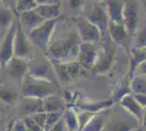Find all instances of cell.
<instances>
[{"instance_id": "obj_4", "label": "cell", "mask_w": 146, "mask_h": 131, "mask_svg": "<svg viewBox=\"0 0 146 131\" xmlns=\"http://www.w3.org/2000/svg\"><path fill=\"white\" fill-rule=\"evenodd\" d=\"M29 74L36 79L48 81L60 87L52 63L45 56V54H42V57H38L36 53L34 58L29 61Z\"/></svg>"}, {"instance_id": "obj_8", "label": "cell", "mask_w": 146, "mask_h": 131, "mask_svg": "<svg viewBox=\"0 0 146 131\" xmlns=\"http://www.w3.org/2000/svg\"><path fill=\"white\" fill-rule=\"evenodd\" d=\"M35 54L36 49L32 45L31 41L27 37V34L23 31L18 21V26L14 35V43H13V57L30 61L34 58Z\"/></svg>"}, {"instance_id": "obj_32", "label": "cell", "mask_w": 146, "mask_h": 131, "mask_svg": "<svg viewBox=\"0 0 146 131\" xmlns=\"http://www.w3.org/2000/svg\"><path fill=\"white\" fill-rule=\"evenodd\" d=\"M22 120L26 127V131H43V129L36 125V122L33 120L31 116H25L22 118Z\"/></svg>"}, {"instance_id": "obj_28", "label": "cell", "mask_w": 146, "mask_h": 131, "mask_svg": "<svg viewBox=\"0 0 146 131\" xmlns=\"http://www.w3.org/2000/svg\"><path fill=\"white\" fill-rule=\"evenodd\" d=\"M130 86L132 94H146V76H134Z\"/></svg>"}, {"instance_id": "obj_6", "label": "cell", "mask_w": 146, "mask_h": 131, "mask_svg": "<svg viewBox=\"0 0 146 131\" xmlns=\"http://www.w3.org/2000/svg\"><path fill=\"white\" fill-rule=\"evenodd\" d=\"M88 22L95 25L100 33L102 41L108 36V26H109V18L107 14V9L105 1H95L93 2L90 10L84 15Z\"/></svg>"}, {"instance_id": "obj_42", "label": "cell", "mask_w": 146, "mask_h": 131, "mask_svg": "<svg viewBox=\"0 0 146 131\" xmlns=\"http://www.w3.org/2000/svg\"><path fill=\"white\" fill-rule=\"evenodd\" d=\"M142 6H143L144 11H145V13H146V1H142Z\"/></svg>"}, {"instance_id": "obj_9", "label": "cell", "mask_w": 146, "mask_h": 131, "mask_svg": "<svg viewBox=\"0 0 146 131\" xmlns=\"http://www.w3.org/2000/svg\"><path fill=\"white\" fill-rule=\"evenodd\" d=\"M51 63H52V67H54V70H55L57 79H58V82L60 85L70 83L73 79L79 76L82 71V67L80 66V63L76 60L71 61V63L51 61Z\"/></svg>"}, {"instance_id": "obj_17", "label": "cell", "mask_w": 146, "mask_h": 131, "mask_svg": "<svg viewBox=\"0 0 146 131\" xmlns=\"http://www.w3.org/2000/svg\"><path fill=\"white\" fill-rule=\"evenodd\" d=\"M112 106H113V102L110 98L103 100H78L74 104L73 108H79L82 112L98 114L104 110H108Z\"/></svg>"}, {"instance_id": "obj_2", "label": "cell", "mask_w": 146, "mask_h": 131, "mask_svg": "<svg viewBox=\"0 0 146 131\" xmlns=\"http://www.w3.org/2000/svg\"><path fill=\"white\" fill-rule=\"evenodd\" d=\"M60 90L61 87L50 82L36 79L27 73L20 85V95L21 97H36L44 100L47 96L59 94Z\"/></svg>"}, {"instance_id": "obj_26", "label": "cell", "mask_w": 146, "mask_h": 131, "mask_svg": "<svg viewBox=\"0 0 146 131\" xmlns=\"http://www.w3.org/2000/svg\"><path fill=\"white\" fill-rule=\"evenodd\" d=\"M106 122V115L103 112L95 114L91 120L84 126V128L81 131H103Z\"/></svg>"}, {"instance_id": "obj_3", "label": "cell", "mask_w": 146, "mask_h": 131, "mask_svg": "<svg viewBox=\"0 0 146 131\" xmlns=\"http://www.w3.org/2000/svg\"><path fill=\"white\" fill-rule=\"evenodd\" d=\"M109 109L108 114L110 117L106 119L103 131H134L141 127L140 121L122 107L112 112L113 114H111Z\"/></svg>"}, {"instance_id": "obj_35", "label": "cell", "mask_w": 146, "mask_h": 131, "mask_svg": "<svg viewBox=\"0 0 146 131\" xmlns=\"http://www.w3.org/2000/svg\"><path fill=\"white\" fill-rule=\"evenodd\" d=\"M134 76H146V60L141 63L134 70L133 78ZM132 78V79H133Z\"/></svg>"}, {"instance_id": "obj_27", "label": "cell", "mask_w": 146, "mask_h": 131, "mask_svg": "<svg viewBox=\"0 0 146 131\" xmlns=\"http://www.w3.org/2000/svg\"><path fill=\"white\" fill-rule=\"evenodd\" d=\"M146 47V23L137 27L132 37V48H145Z\"/></svg>"}, {"instance_id": "obj_10", "label": "cell", "mask_w": 146, "mask_h": 131, "mask_svg": "<svg viewBox=\"0 0 146 131\" xmlns=\"http://www.w3.org/2000/svg\"><path fill=\"white\" fill-rule=\"evenodd\" d=\"M73 21L81 39V43L96 44L99 41H102V36L98 29L95 25L92 24L91 22H88L84 17H78Z\"/></svg>"}, {"instance_id": "obj_39", "label": "cell", "mask_w": 146, "mask_h": 131, "mask_svg": "<svg viewBox=\"0 0 146 131\" xmlns=\"http://www.w3.org/2000/svg\"><path fill=\"white\" fill-rule=\"evenodd\" d=\"M49 131H67V128H66V125L63 122V119L61 118L55 126H52Z\"/></svg>"}, {"instance_id": "obj_43", "label": "cell", "mask_w": 146, "mask_h": 131, "mask_svg": "<svg viewBox=\"0 0 146 131\" xmlns=\"http://www.w3.org/2000/svg\"><path fill=\"white\" fill-rule=\"evenodd\" d=\"M134 131H146L145 128H143V127H140V128H137L136 130H134Z\"/></svg>"}, {"instance_id": "obj_38", "label": "cell", "mask_w": 146, "mask_h": 131, "mask_svg": "<svg viewBox=\"0 0 146 131\" xmlns=\"http://www.w3.org/2000/svg\"><path fill=\"white\" fill-rule=\"evenodd\" d=\"M135 100L140 104L142 108L146 109V94H133Z\"/></svg>"}, {"instance_id": "obj_13", "label": "cell", "mask_w": 146, "mask_h": 131, "mask_svg": "<svg viewBox=\"0 0 146 131\" xmlns=\"http://www.w3.org/2000/svg\"><path fill=\"white\" fill-rule=\"evenodd\" d=\"M137 7H139L137 1H133V0L124 1V7L122 11V20H123V25L131 37H133L134 33L137 29V21H139Z\"/></svg>"}, {"instance_id": "obj_47", "label": "cell", "mask_w": 146, "mask_h": 131, "mask_svg": "<svg viewBox=\"0 0 146 131\" xmlns=\"http://www.w3.org/2000/svg\"><path fill=\"white\" fill-rule=\"evenodd\" d=\"M145 129H146V128H145Z\"/></svg>"}, {"instance_id": "obj_45", "label": "cell", "mask_w": 146, "mask_h": 131, "mask_svg": "<svg viewBox=\"0 0 146 131\" xmlns=\"http://www.w3.org/2000/svg\"><path fill=\"white\" fill-rule=\"evenodd\" d=\"M1 41H2V38H1V36H0V42H1Z\"/></svg>"}, {"instance_id": "obj_44", "label": "cell", "mask_w": 146, "mask_h": 131, "mask_svg": "<svg viewBox=\"0 0 146 131\" xmlns=\"http://www.w3.org/2000/svg\"><path fill=\"white\" fill-rule=\"evenodd\" d=\"M1 72H2V68L0 67V74H1Z\"/></svg>"}, {"instance_id": "obj_31", "label": "cell", "mask_w": 146, "mask_h": 131, "mask_svg": "<svg viewBox=\"0 0 146 131\" xmlns=\"http://www.w3.org/2000/svg\"><path fill=\"white\" fill-rule=\"evenodd\" d=\"M62 118V112H46V122L43 131H49V129L55 126Z\"/></svg>"}, {"instance_id": "obj_1", "label": "cell", "mask_w": 146, "mask_h": 131, "mask_svg": "<svg viewBox=\"0 0 146 131\" xmlns=\"http://www.w3.org/2000/svg\"><path fill=\"white\" fill-rule=\"evenodd\" d=\"M80 44L81 39L75 25L69 23L63 18H59L45 56L51 61H75L79 55Z\"/></svg>"}, {"instance_id": "obj_19", "label": "cell", "mask_w": 146, "mask_h": 131, "mask_svg": "<svg viewBox=\"0 0 146 131\" xmlns=\"http://www.w3.org/2000/svg\"><path fill=\"white\" fill-rule=\"evenodd\" d=\"M107 14L109 18V22L112 24H123L122 20V11L124 7V1L119 0H107L105 1Z\"/></svg>"}, {"instance_id": "obj_24", "label": "cell", "mask_w": 146, "mask_h": 131, "mask_svg": "<svg viewBox=\"0 0 146 131\" xmlns=\"http://www.w3.org/2000/svg\"><path fill=\"white\" fill-rule=\"evenodd\" d=\"M130 82H131V80H129L125 76L124 79H122L118 83H116V86H115L112 94H111V100L113 102V104L119 103L124 96H127L129 94H132Z\"/></svg>"}, {"instance_id": "obj_36", "label": "cell", "mask_w": 146, "mask_h": 131, "mask_svg": "<svg viewBox=\"0 0 146 131\" xmlns=\"http://www.w3.org/2000/svg\"><path fill=\"white\" fill-rule=\"evenodd\" d=\"M10 131H26V127H25L22 118L18 119V120H15V121L13 122V125L11 126Z\"/></svg>"}, {"instance_id": "obj_22", "label": "cell", "mask_w": 146, "mask_h": 131, "mask_svg": "<svg viewBox=\"0 0 146 131\" xmlns=\"http://www.w3.org/2000/svg\"><path fill=\"white\" fill-rule=\"evenodd\" d=\"M45 112H63L67 108V104L60 94H54L43 100Z\"/></svg>"}, {"instance_id": "obj_33", "label": "cell", "mask_w": 146, "mask_h": 131, "mask_svg": "<svg viewBox=\"0 0 146 131\" xmlns=\"http://www.w3.org/2000/svg\"><path fill=\"white\" fill-rule=\"evenodd\" d=\"M94 115H95V114H92V112H81L80 114H78L80 130H82V129L84 128V126L91 120V118L94 116Z\"/></svg>"}, {"instance_id": "obj_37", "label": "cell", "mask_w": 146, "mask_h": 131, "mask_svg": "<svg viewBox=\"0 0 146 131\" xmlns=\"http://www.w3.org/2000/svg\"><path fill=\"white\" fill-rule=\"evenodd\" d=\"M0 6L6 8L8 10H11L13 12L15 13V8H17V1H0ZM17 14V13H15Z\"/></svg>"}, {"instance_id": "obj_34", "label": "cell", "mask_w": 146, "mask_h": 131, "mask_svg": "<svg viewBox=\"0 0 146 131\" xmlns=\"http://www.w3.org/2000/svg\"><path fill=\"white\" fill-rule=\"evenodd\" d=\"M33 120L36 122V125L44 129V126H45V122H46V112H37V114H34L31 116Z\"/></svg>"}, {"instance_id": "obj_23", "label": "cell", "mask_w": 146, "mask_h": 131, "mask_svg": "<svg viewBox=\"0 0 146 131\" xmlns=\"http://www.w3.org/2000/svg\"><path fill=\"white\" fill-rule=\"evenodd\" d=\"M17 18L18 15L13 11L0 6V36L1 38H3V36L7 34L8 30L11 27V25Z\"/></svg>"}, {"instance_id": "obj_20", "label": "cell", "mask_w": 146, "mask_h": 131, "mask_svg": "<svg viewBox=\"0 0 146 131\" xmlns=\"http://www.w3.org/2000/svg\"><path fill=\"white\" fill-rule=\"evenodd\" d=\"M21 114L22 116H32L37 112H44L43 100L36 97H21Z\"/></svg>"}, {"instance_id": "obj_30", "label": "cell", "mask_w": 146, "mask_h": 131, "mask_svg": "<svg viewBox=\"0 0 146 131\" xmlns=\"http://www.w3.org/2000/svg\"><path fill=\"white\" fill-rule=\"evenodd\" d=\"M0 98L6 103L14 104L18 98V92L14 90H11L10 87L3 86L0 88Z\"/></svg>"}, {"instance_id": "obj_41", "label": "cell", "mask_w": 146, "mask_h": 131, "mask_svg": "<svg viewBox=\"0 0 146 131\" xmlns=\"http://www.w3.org/2000/svg\"><path fill=\"white\" fill-rule=\"evenodd\" d=\"M141 127L146 128V109H144V112H143V117H142V121H141Z\"/></svg>"}, {"instance_id": "obj_14", "label": "cell", "mask_w": 146, "mask_h": 131, "mask_svg": "<svg viewBox=\"0 0 146 131\" xmlns=\"http://www.w3.org/2000/svg\"><path fill=\"white\" fill-rule=\"evenodd\" d=\"M3 70H6L9 78L15 82L17 86L20 87L25 75L29 73V61L13 57L6 65Z\"/></svg>"}, {"instance_id": "obj_21", "label": "cell", "mask_w": 146, "mask_h": 131, "mask_svg": "<svg viewBox=\"0 0 146 131\" xmlns=\"http://www.w3.org/2000/svg\"><path fill=\"white\" fill-rule=\"evenodd\" d=\"M120 107H122L124 110L132 115L133 117L137 119L139 121H142V117H143V112H144V108L140 106V104L135 100L133 94H129L127 96H124L120 102H119Z\"/></svg>"}, {"instance_id": "obj_5", "label": "cell", "mask_w": 146, "mask_h": 131, "mask_svg": "<svg viewBox=\"0 0 146 131\" xmlns=\"http://www.w3.org/2000/svg\"><path fill=\"white\" fill-rule=\"evenodd\" d=\"M58 20L59 19L45 21L43 24H40L38 27L27 34V37L36 50L43 54L46 53L48 44L52 36V33L55 31L56 25L58 23Z\"/></svg>"}, {"instance_id": "obj_11", "label": "cell", "mask_w": 146, "mask_h": 131, "mask_svg": "<svg viewBox=\"0 0 146 131\" xmlns=\"http://www.w3.org/2000/svg\"><path fill=\"white\" fill-rule=\"evenodd\" d=\"M18 26V18L14 20L11 27L8 30L7 34L3 36L0 42V67L2 70L6 65L13 58V43H14V35Z\"/></svg>"}, {"instance_id": "obj_12", "label": "cell", "mask_w": 146, "mask_h": 131, "mask_svg": "<svg viewBox=\"0 0 146 131\" xmlns=\"http://www.w3.org/2000/svg\"><path fill=\"white\" fill-rule=\"evenodd\" d=\"M108 36L110 41L115 45L121 46L125 50L127 55H130V51L132 48V37L128 34L123 24H112L109 22L108 26Z\"/></svg>"}, {"instance_id": "obj_18", "label": "cell", "mask_w": 146, "mask_h": 131, "mask_svg": "<svg viewBox=\"0 0 146 131\" xmlns=\"http://www.w3.org/2000/svg\"><path fill=\"white\" fill-rule=\"evenodd\" d=\"M18 21L19 24L21 25V27L23 29V31L26 34H29L30 32L35 30L36 27H38L39 25L43 24L45 22L35 10H31L27 12H23L19 14Z\"/></svg>"}, {"instance_id": "obj_16", "label": "cell", "mask_w": 146, "mask_h": 131, "mask_svg": "<svg viewBox=\"0 0 146 131\" xmlns=\"http://www.w3.org/2000/svg\"><path fill=\"white\" fill-rule=\"evenodd\" d=\"M37 7L35 8L39 17L44 21L59 19L61 17L60 1H48V0H36Z\"/></svg>"}, {"instance_id": "obj_46", "label": "cell", "mask_w": 146, "mask_h": 131, "mask_svg": "<svg viewBox=\"0 0 146 131\" xmlns=\"http://www.w3.org/2000/svg\"><path fill=\"white\" fill-rule=\"evenodd\" d=\"M78 131H81V130H78Z\"/></svg>"}, {"instance_id": "obj_25", "label": "cell", "mask_w": 146, "mask_h": 131, "mask_svg": "<svg viewBox=\"0 0 146 131\" xmlns=\"http://www.w3.org/2000/svg\"><path fill=\"white\" fill-rule=\"evenodd\" d=\"M62 119L66 125L67 131H78L80 130L78 112L72 107H67L62 112Z\"/></svg>"}, {"instance_id": "obj_7", "label": "cell", "mask_w": 146, "mask_h": 131, "mask_svg": "<svg viewBox=\"0 0 146 131\" xmlns=\"http://www.w3.org/2000/svg\"><path fill=\"white\" fill-rule=\"evenodd\" d=\"M104 44L102 46V49L98 51L97 59L95 61V65L91 72L95 75H103L107 73L110 70L113 59H115V48H113V43L110 41L109 36L103 39Z\"/></svg>"}, {"instance_id": "obj_29", "label": "cell", "mask_w": 146, "mask_h": 131, "mask_svg": "<svg viewBox=\"0 0 146 131\" xmlns=\"http://www.w3.org/2000/svg\"><path fill=\"white\" fill-rule=\"evenodd\" d=\"M37 7L36 0H19L17 1V8H15V13L17 15L23 12H27L31 10H35Z\"/></svg>"}, {"instance_id": "obj_15", "label": "cell", "mask_w": 146, "mask_h": 131, "mask_svg": "<svg viewBox=\"0 0 146 131\" xmlns=\"http://www.w3.org/2000/svg\"><path fill=\"white\" fill-rule=\"evenodd\" d=\"M98 50L96 48V44L93 43H81L79 47V55L76 61L80 63L82 69L91 71L95 61L97 59Z\"/></svg>"}, {"instance_id": "obj_40", "label": "cell", "mask_w": 146, "mask_h": 131, "mask_svg": "<svg viewBox=\"0 0 146 131\" xmlns=\"http://www.w3.org/2000/svg\"><path fill=\"white\" fill-rule=\"evenodd\" d=\"M69 3H70V7L71 8H81V7L83 6V1H69Z\"/></svg>"}]
</instances>
